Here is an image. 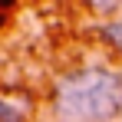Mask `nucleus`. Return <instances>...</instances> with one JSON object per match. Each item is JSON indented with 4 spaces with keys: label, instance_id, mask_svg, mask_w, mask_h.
I'll return each instance as SVG.
<instances>
[{
    "label": "nucleus",
    "instance_id": "1",
    "mask_svg": "<svg viewBox=\"0 0 122 122\" xmlns=\"http://www.w3.org/2000/svg\"><path fill=\"white\" fill-rule=\"evenodd\" d=\"M122 112V73L109 66H82L53 86L56 122H112Z\"/></svg>",
    "mask_w": 122,
    "mask_h": 122
},
{
    "label": "nucleus",
    "instance_id": "2",
    "mask_svg": "<svg viewBox=\"0 0 122 122\" xmlns=\"http://www.w3.org/2000/svg\"><path fill=\"white\" fill-rule=\"evenodd\" d=\"M23 119H26V112H23L20 102L0 99V122H23Z\"/></svg>",
    "mask_w": 122,
    "mask_h": 122
},
{
    "label": "nucleus",
    "instance_id": "3",
    "mask_svg": "<svg viewBox=\"0 0 122 122\" xmlns=\"http://www.w3.org/2000/svg\"><path fill=\"white\" fill-rule=\"evenodd\" d=\"M102 36H106V40H109V43L122 53V20H112L106 30H102Z\"/></svg>",
    "mask_w": 122,
    "mask_h": 122
}]
</instances>
